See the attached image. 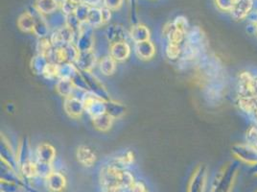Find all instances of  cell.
I'll use <instances>...</instances> for the list:
<instances>
[{
    "mask_svg": "<svg viewBox=\"0 0 257 192\" xmlns=\"http://www.w3.org/2000/svg\"><path fill=\"white\" fill-rule=\"evenodd\" d=\"M134 182L133 175L122 170L116 164L106 166L101 171V183L106 190L120 192L123 189H130Z\"/></svg>",
    "mask_w": 257,
    "mask_h": 192,
    "instance_id": "cell-1",
    "label": "cell"
},
{
    "mask_svg": "<svg viewBox=\"0 0 257 192\" xmlns=\"http://www.w3.org/2000/svg\"><path fill=\"white\" fill-rule=\"evenodd\" d=\"M239 165L236 162H229L216 175L210 192H231L236 177L238 175Z\"/></svg>",
    "mask_w": 257,
    "mask_h": 192,
    "instance_id": "cell-2",
    "label": "cell"
},
{
    "mask_svg": "<svg viewBox=\"0 0 257 192\" xmlns=\"http://www.w3.org/2000/svg\"><path fill=\"white\" fill-rule=\"evenodd\" d=\"M239 96H257V75L243 71L238 76Z\"/></svg>",
    "mask_w": 257,
    "mask_h": 192,
    "instance_id": "cell-3",
    "label": "cell"
},
{
    "mask_svg": "<svg viewBox=\"0 0 257 192\" xmlns=\"http://www.w3.org/2000/svg\"><path fill=\"white\" fill-rule=\"evenodd\" d=\"M232 153L237 159L244 161L246 164L252 166L257 164V149L248 143L234 145Z\"/></svg>",
    "mask_w": 257,
    "mask_h": 192,
    "instance_id": "cell-4",
    "label": "cell"
},
{
    "mask_svg": "<svg viewBox=\"0 0 257 192\" xmlns=\"http://www.w3.org/2000/svg\"><path fill=\"white\" fill-rule=\"evenodd\" d=\"M207 179V170L204 165H199L193 172L187 192H204Z\"/></svg>",
    "mask_w": 257,
    "mask_h": 192,
    "instance_id": "cell-5",
    "label": "cell"
},
{
    "mask_svg": "<svg viewBox=\"0 0 257 192\" xmlns=\"http://www.w3.org/2000/svg\"><path fill=\"white\" fill-rule=\"evenodd\" d=\"M237 105L242 112L253 116L257 110V96H238Z\"/></svg>",
    "mask_w": 257,
    "mask_h": 192,
    "instance_id": "cell-6",
    "label": "cell"
},
{
    "mask_svg": "<svg viewBox=\"0 0 257 192\" xmlns=\"http://www.w3.org/2000/svg\"><path fill=\"white\" fill-rule=\"evenodd\" d=\"M60 6L58 0H36L34 5L36 10L45 17L58 11Z\"/></svg>",
    "mask_w": 257,
    "mask_h": 192,
    "instance_id": "cell-7",
    "label": "cell"
},
{
    "mask_svg": "<svg viewBox=\"0 0 257 192\" xmlns=\"http://www.w3.org/2000/svg\"><path fill=\"white\" fill-rule=\"evenodd\" d=\"M47 187L50 191L60 192L64 190L65 187V178L64 175L58 172H52L47 178H46Z\"/></svg>",
    "mask_w": 257,
    "mask_h": 192,
    "instance_id": "cell-8",
    "label": "cell"
},
{
    "mask_svg": "<svg viewBox=\"0 0 257 192\" xmlns=\"http://www.w3.org/2000/svg\"><path fill=\"white\" fill-rule=\"evenodd\" d=\"M77 66L80 67L83 71H89L95 64V55L92 53L91 50L79 52V55L76 59Z\"/></svg>",
    "mask_w": 257,
    "mask_h": 192,
    "instance_id": "cell-9",
    "label": "cell"
},
{
    "mask_svg": "<svg viewBox=\"0 0 257 192\" xmlns=\"http://www.w3.org/2000/svg\"><path fill=\"white\" fill-rule=\"evenodd\" d=\"M38 157V164L43 165H51V162L53 161L55 157V151L52 146L49 144H43L39 147L37 152Z\"/></svg>",
    "mask_w": 257,
    "mask_h": 192,
    "instance_id": "cell-10",
    "label": "cell"
},
{
    "mask_svg": "<svg viewBox=\"0 0 257 192\" xmlns=\"http://www.w3.org/2000/svg\"><path fill=\"white\" fill-rule=\"evenodd\" d=\"M128 55H130V46L126 43V42L111 44L110 57L114 61L122 62L128 58Z\"/></svg>",
    "mask_w": 257,
    "mask_h": 192,
    "instance_id": "cell-11",
    "label": "cell"
},
{
    "mask_svg": "<svg viewBox=\"0 0 257 192\" xmlns=\"http://www.w3.org/2000/svg\"><path fill=\"white\" fill-rule=\"evenodd\" d=\"M77 159L81 164L86 167L92 166L96 161V156L86 146H80L77 150Z\"/></svg>",
    "mask_w": 257,
    "mask_h": 192,
    "instance_id": "cell-12",
    "label": "cell"
},
{
    "mask_svg": "<svg viewBox=\"0 0 257 192\" xmlns=\"http://www.w3.org/2000/svg\"><path fill=\"white\" fill-rule=\"evenodd\" d=\"M85 109L84 102L79 100L74 96L68 97V99L65 102V111L67 114H69L71 117L75 118L81 116L83 110Z\"/></svg>",
    "mask_w": 257,
    "mask_h": 192,
    "instance_id": "cell-13",
    "label": "cell"
},
{
    "mask_svg": "<svg viewBox=\"0 0 257 192\" xmlns=\"http://www.w3.org/2000/svg\"><path fill=\"white\" fill-rule=\"evenodd\" d=\"M251 0H237L231 10L232 16L237 20H242L246 17L248 11L251 9Z\"/></svg>",
    "mask_w": 257,
    "mask_h": 192,
    "instance_id": "cell-14",
    "label": "cell"
},
{
    "mask_svg": "<svg viewBox=\"0 0 257 192\" xmlns=\"http://www.w3.org/2000/svg\"><path fill=\"white\" fill-rule=\"evenodd\" d=\"M107 37L108 42H110L111 44L125 42L126 30L120 25H111L107 29Z\"/></svg>",
    "mask_w": 257,
    "mask_h": 192,
    "instance_id": "cell-15",
    "label": "cell"
},
{
    "mask_svg": "<svg viewBox=\"0 0 257 192\" xmlns=\"http://www.w3.org/2000/svg\"><path fill=\"white\" fill-rule=\"evenodd\" d=\"M86 23H88L93 28L101 26L102 24H105L103 8H99L96 6H90Z\"/></svg>",
    "mask_w": 257,
    "mask_h": 192,
    "instance_id": "cell-16",
    "label": "cell"
},
{
    "mask_svg": "<svg viewBox=\"0 0 257 192\" xmlns=\"http://www.w3.org/2000/svg\"><path fill=\"white\" fill-rule=\"evenodd\" d=\"M18 25L23 32H33L35 27V18L32 11L23 13L19 18Z\"/></svg>",
    "mask_w": 257,
    "mask_h": 192,
    "instance_id": "cell-17",
    "label": "cell"
},
{
    "mask_svg": "<svg viewBox=\"0 0 257 192\" xmlns=\"http://www.w3.org/2000/svg\"><path fill=\"white\" fill-rule=\"evenodd\" d=\"M131 37L136 42V43L145 42V41H148V39L150 37V31L145 25L138 24L132 28Z\"/></svg>",
    "mask_w": 257,
    "mask_h": 192,
    "instance_id": "cell-18",
    "label": "cell"
},
{
    "mask_svg": "<svg viewBox=\"0 0 257 192\" xmlns=\"http://www.w3.org/2000/svg\"><path fill=\"white\" fill-rule=\"evenodd\" d=\"M136 52L141 59L148 60L154 56L155 48H154V45L149 41H145V42L137 43Z\"/></svg>",
    "mask_w": 257,
    "mask_h": 192,
    "instance_id": "cell-19",
    "label": "cell"
},
{
    "mask_svg": "<svg viewBox=\"0 0 257 192\" xmlns=\"http://www.w3.org/2000/svg\"><path fill=\"white\" fill-rule=\"evenodd\" d=\"M83 2L81 0H63L61 9L65 16L75 14L77 9Z\"/></svg>",
    "mask_w": 257,
    "mask_h": 192,
    "instance_id": "cell-20",
    "label": "cell"
},
{
    "mask_svg": "<svg viewBox=\"0 0 257 192\" xmlns=\"http://www.w3.org/2000/svg\"><path fill=\"white\" fill-rule=\"evenodd\" d=\"M114 60L111 57H105L100 63V69L105 75H110L113 73L115 69Z\"/></svg>",
    "mask_w": 257,
    "mask_h": 192,
    "instance_id": "cell-21",
    "label": "cell"
},
{
    "mask_svg": "<svg viewBox=\"0 0 257 192\" xmlns=\"http://www.w3.org/2000/svg\"><path fill=\"white\" fill-rule=\"evenodd\" d=\"M182 53V48H181V45H179V44L169 43V44L166 47V55L171 60L178 59Z\"/></svg>",
    "mask_w": 257,
    "mask_h": 192,
    "instance_id": "cell-22",
    "label": "cell"
},
{
    "mask_svg": "<svg viewBox=\"0 0 257 192\" xmlns=\"http://www.w3.org/2000/svg\"><path fill=\"white\" fill-rule=\"evenodd\" d=\"M102 1L105 8H107L110 11H116L122 6L124 0H102Z\"/></svg>",
    "mask_w": 257,
    "mask_h": 192,
    "instance_id": "cell-23",
    "label": "cell"
},
{
    "mask_svg": "<svg viewBox=\"0 0 257 192\" xmlns=\"http://www.w3.org/2000/svg\"><path fill=\"white\" fill-rule=\"evenodd\" d=\"M130 190L131 192H147L145 185L141 181H135L130 187Z\"/></svg>",
    "mask_w": 257,
    "mask_h": 192,
    "instance_id": "cell-24",
    "label": "cell"
},
{
    "mask_svg": "<svg viewBox=\"0 0 257 192\" xmlns=\"http://www.w3.org/2000/svg\"><path fill=\"white\" fill-rule=\"evenodd\" d=\"M128 3H130V5H131V7H132V10H134V9H135V6H136V4H137V0H128Z\"/></svg>",
    "mask_w": 257,
    "mask_h": 192,
    "instance_id": "cell-25",
    "label": "cell"
},
{
    "mask_svg": "<svg viewBox=\"0 0 257 192\" xmlns=\"http://www.w3.org/2000/svg\"><path fill=\"white\" fill-rule=\"evenodd\" d=\"M99 1H102V0H91L90 1V5L91 6H95Z\"/></svg>",
    "mask_w": 257,
    "mask_h": 192,
    "instance_id": "cell-26",
    "label": "cell"
},
{
    "mask_svg": "<svg viewBox=\"0 0 257 192\" xmlns=\"http://www.w3.org/2000/svg\"><path fill=\"white\" fill-rule=\"evenodd\" d=\"M252 173L254 176H257V164L253 165V169H252Z\"/></svg>",
    "mask_w": 257,
    "mask_h": 192,
    "instance_id": "cell-27",
    "label": "cell"
},
{
    "mask_svg": "<svg viewBox=\"0 0 257 192\" xmlns=\"http://www.w3.org/2000/svg\"><path fill=\"white\" fill-rule=\"evenodd\" d=\"M83 3H87V4H89L90 5V1L91 0H81Z\"/></svg>",
    "mask_w": 257,
    "mask_h": 192,
    "instance_id": "cell-28",
    "label": "cell"
},
{
    "mask_svg": "<svg viewBox=\"0 0 257 192\" xmlns=\"http://www.w3.org/2000/svg\"><path fill=\"white\" fill-rule=\"evenodd\" d=\"M255 32H256V35H257V24H256V26H255Z\"/></svg>",
    "mask_w": 257,
    "mask_h": 192,
    "instance_id": "cell-29",
    "label": "cell"
},
{
    "mask_svg": "<svg viewBox=\"0 0 257 192\" xmlns=\"http://www.w3.org/2000/svg\"><path fill=\"white\" fill-rule=\"evenodd\" d=\"M104 192H114V191H109V190H105Z\"/></svg>",
    "mask_w": 257,
    "mask_h": 192,
    "instance_id": "cell-30",
    "label": "cell"
},
{
    "mask_svg": "<svg viewBox=\"0 0 257 192\" xmlns=\"http://www.w3.org/2000/svg\"><path fill=\"white\" fill-rule=\"evenodd\" d=\"M257 192V191H256Z\"/></svg>",
    "mask_w": 257,
    "mask_h": 192,
    "instance_id": "cell-31",
    "label": "cell"
}]
</instances>
